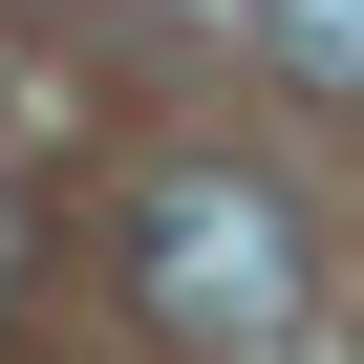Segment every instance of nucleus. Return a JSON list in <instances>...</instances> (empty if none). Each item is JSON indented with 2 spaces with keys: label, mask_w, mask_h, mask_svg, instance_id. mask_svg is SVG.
Returning a JSON list of instances; mask_svg holds the SVG:
<instances>
[{
  "label": "nucleus",
  "mask_w": 364,
  "mask_h": 364,
  "mask_svg": "<svg viewBox=\"0 0 364 364\" xmlns=\"http://www.w3.org/2000/svg\"><path fill=\"white\" fill-rule=\"evenodd\" d=\"M257 43H279L321 107H364V0H257Z\"/></svg>",
  "instance_id": "obj_2"
},
{
  "label": "nucleus",
  "mask_w": 364,
  "mask_h": 364,
  "mask_svg": "<svg viewBox=\"0 0 364 364\" xmlns=\"http://www.w3.org/2000/svg\"><path fill=\"white\" fill-rule=\"evenodd\" d=\"M129 279H150L171 343H279V321H300V215L257 193V171H150Z\"/></svg>",
  "instance_id": "obj_1"
}]
</instances>
